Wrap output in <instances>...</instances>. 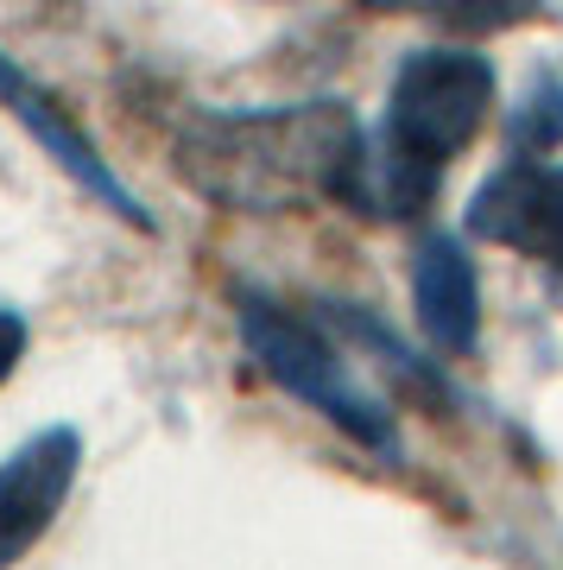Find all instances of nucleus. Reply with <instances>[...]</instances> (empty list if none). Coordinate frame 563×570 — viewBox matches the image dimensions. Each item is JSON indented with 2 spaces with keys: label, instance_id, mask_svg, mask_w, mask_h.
Segmentation results:
<instances>
[{
  "label": "nucleus",
  "instance_id": "nucleus-1",
  "mask_svg": "<svg viewBox=\"0 0 563 570\" xmlns=\"http://www.w3.org/2000/svg\"><path fill=\"white\" fill-rule=\"evenodd\" d=\"M178 178L235 216H292L304 204L367 209V140L355 108L323 102L285 108H190L171 140Z\"/></svg>",
  "mask_w": 563,
  "mask_h": 570
},
{
  "label": "nucleus",
  "instance_id": "nucleus-2",
  "mask_svg": "<svg viewBox=\"0 0 563 570\" xmlns=\"http://www.w3.org/2000/svg\"><path fill=\"white\" fill-rule=\"evenodd\" d=\"M494 63L468 45H424L405 51L386 89V140L381 159L367 153V216L418 223L437 204L443 171L482 134L494 108Z\"/></svg>",
  "mask_w": 563,
  "mask_h": 570
},
{
  "label": "nucleus",
  "instance_id": "nucleus-3",
  "mask_svg": "<svg viewBox=\"0 0 563 570\" xmlns=\"http://www.w3.org/2000/svg\"><path fill=\"white\" fill-rule=\"evenodd\" d=\"M235 324H241L247 355L260 362V374L273 387H285L292 400H304L310 412H323L336 431H348L355 444L393 456L399 450V431H393V412H386L381 393H367L355 381V355L323 336L317 317H304L298 305H279L266 292H235Z\"/></svg>",
  "mask_w": 563,
  "mask_h": 570
},
{
  "label": "nucleus",
  "instance_id": "nucleus-4",
  "mask_svg": "<svg viewBox=\"0 0 563 570\" xmlns=\"http://www.w3.org/2000/svg\"><path fill=\"white\" fill-rule=\"evenodd\" d=\"M463 228L475 242L513 247L525 261L563 273V165L539 159V153H513L468 197Z\"/></svg>",
  "mask_w": 563,
  "mask_h": 570
},
{
  "label": "nucleus",
  "instance_id": "nucleus-5",
  "mask_svg": "<svg viewBox=\"0 0 563 570\" xmlns=\"http://www.w3.org/2000/svg\"><path fill=\"white\" fill-rule=\"evenodd\" d=\"M0 108H7V115H13V121H20L26 134H32V140L45 146V159L58 165V171H63L70 184H77L82 197H96L101 209H115V216H121L127 228H146V235H159L152 209H146L121 178H115V165L101 159L96 140H89V134H82V127L70 121V108H63L58 96H51V89H39V82L26 77V70H20L13 58H7V51H0Z\"/></svg>",
  "mask_w": 563,
  "mask_h": 570
},
{
  "label": "nucleus",
  "instance_id": "nucleus-6",
  "mask_svg": "<svg viewBox=\"0 0 563 570\" xmlns=\"http://www.w3.org/2000/svg\"><path fill=\"white\" fill-rule=\"evenodd\" d=\"M82 463V438L70 425H51L39 438H26L7 463H0V564H20L39 546L58 508L70 501Z\"/></svg>",
  "mask_w": 563,
  "mask_h": 570
},
{
  "label": "nucleus",
  "instance_id": "nucleus-7",
  "mask_svg": "<svg viewBox=\"0 0 563 570\" xmlns=\"http://www.w3.org/2000/svg\"><path fill=\"white\" fill-rule=\"evenodd\" d=\"M412 311L437 355H475L482 343V273L450 228H424L412 247Z\"/></svg>",
  "mask_w": 563,
  "mask_h": 570
},
{
  "label": "nucleus",
  "instance_id": "nucleus-8",
  "mask_svg": "<svg viewBox=\"0 0 563 570\" xmlns=\"http://www.w3.org/2000/svg\"><path fill=\"white\" fill-rule=\"evenodd\" d=\"M506 140H513V153H539V159L557 153L563 146V77L539 70L525 82V96L506 108Z\"/></svg>",
  "mask_w": 563,
  "mask_h": 570
},
{
  "label": "nucleus",
  "instance_id": "nucleus-9",
  "mask_svg": "<svg viewBox=\"0 0 563 570\" xmlns=\"http://www.w3.org/2000/svg\"><path fill=\"white\" fill-rule=\"evenodd\" d=\"M544 0H456L450 13H443V26H456V32H506V26H525L539 20Z\"/></svg>",
  "mask_w": 563,
  "mask_h": 570
},
{
  "label": "nucleus",
  "instance_id": "nucleus-10",
  "mask_svg": "<svg viewBox=\"0 0 563 570\" xmlns=\"http://www.w3.org/2000/svg\"><path fill=\"white\" fill-rule=\"evenodd\" d=\"M26 343H32V330H26V317L13 305H0V387L13 381V367H20Z\"/></svg>",
  "mask_w": 563,
  "mask_h": 570
},
{
  "label": "nucleus",
  "instance_id": "nucleus-11",
  "mask_svg": "<svg viewBox=\"0 0 563 570\" xmlns=\"http://www.w3.org/2000/svg\"><path fill=\"white\" fill-rule=\"evenodd\" d=\"M355 7H374V13H450L456 0H355Z\"/></svg>",
  "mask_w": 563,
  "mask_h": 570
}]
</instances>
